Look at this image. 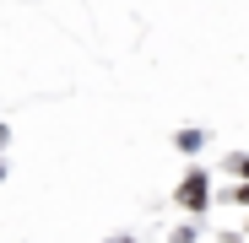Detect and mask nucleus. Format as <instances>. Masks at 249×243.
Returning a JSON list of instances; mask_svg holds the SVG:
<instances>
[{"mask_svg":"<svg viewBox=\"0 0 249 243\" xmlns=\"http://www.w3.org/2000/svg\"><path fill=\"white\" fill-rule=\"evenodd\" d=\"M179 200L190 211H206V173H190L184 184H179Z\"/></svg>","mask_w":249,"mask_h":243,"instance_id":"obj_1","label":"nucleus"},{"mask_svg":"<svg viewBox=\"0 0 249 243\" xmlns=\"http://www.w3.org/2000/svg\"><path fill=\"white\" fill-rule=\"evenodd\" d=\"M233 173H244V178H249V157H233Z\"/></svg>","mask_w":249,"mask_h":243,"instance_id":"obj_3","label":"nucleus"},{"mask_svg":"<svg viewBox=\"0 0 249 243\" xmlns=\"http://www.w3.org/2000/svg\"><path fill=\"white\" fill-rule=\"evenodd\" d=\"M179 151H200V130H184L179 135Z\"/></svg>","mask_w":249,"mask_h":243,"instance_id":"obj_2","label":"nucleus"},{"mask_svg":"<svg viewBox=\"0 0 249 243\" xmlns=\"http://www.w3.org/2000/svg\"><path fill=\"white\" fill-rule=\"evenodd\" d=\"M114 243H136V238H114Z\"/></svg>","mask_w":249,"mask_h":243,"instance_id":"obj_5","label":"nucleus"},{"mask_svg":"<svg viewBox=\"0 0 249 243\" xmlns=\"http://www.w3.org/2000/svg\"><path fill=\"white\" fill-rule=\"evenodd\" d=\"M238 200H244V206H249V184H244V189H238Z\"/></svg>","mask_w":249,"mask_h":243,"instance_id":"obj_4","label":"nucleus"}]
</instances>
